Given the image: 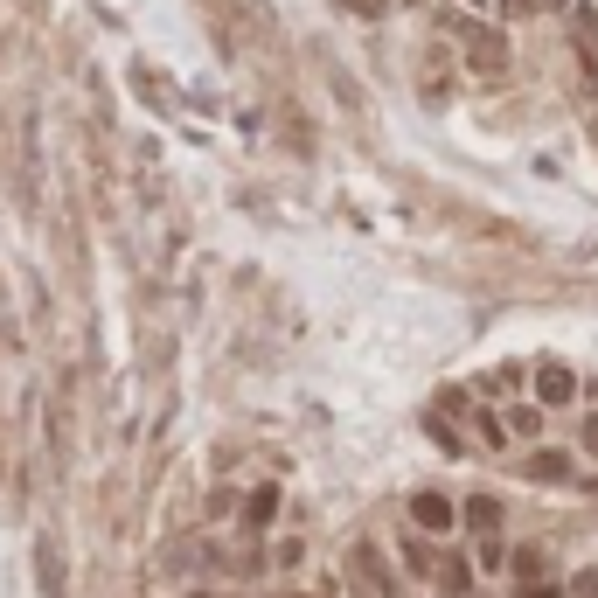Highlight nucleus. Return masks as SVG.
Wrapping results in <instances>:
<instances>
[{
	"mask_svg": "<svg viewBox=\"0 0 598 598\" xmlns=\"http://www.w3.org/2000/svg\"><path fill=\"white\" fill-rule=\"evenodd\" d=\"M35 557H42V592H49V598H63V550H56V543L42 536V550H35Z\"/></svg>",
	"mask_w": 598,
	"mask_h": 598,
	"instance_id": "7",
	"label": "nucleus"
},
{
	"mask_svg": "<svg viewBox=\"0 0 598 598\" xmlns=\"http://www.w3.org/2000/svg\"><path fill=\"white\" fill-rule=\"evenodd\" d=\"M466 7H473V0H466Z\"/></svg>",
	"mask_w": 598,
	"mask_h": 598,
	"instance_id": "15",
	"label": "nucleus"
},
{
	"mask_svg": "<svg viewBox=\"0 0 598 598\" xmlns=\"http://www.w3.org/2000/svg\"><path fill=\"white\" fill-rule=\"evenodd\" d=\"M272 515H279V487H258V494L244 501V522H251V529H265Z\"/></svg>",
	"mask_w": 598,
	"mask_h": 598,
	"instance_id": "9",
	"label": "nucleus"
},
{
	"mask_svg": "<svg viewBox=\"0 0 598 598\" xmlns=\"http://www.w3.org/2000/svg\"><path fill=\"white\" fill-rule=\"evenodd\" d=\"M578 598H598V571H578V585H571Z\"/></svg>",
	"mask_w": 598,
	"mask_h": 598,
	"instance_id": "11",
	"label": "nucleus"
},
{
	"mask_svg": "<svg viewBox=\"0 0 598 598\" xmlns=\"http://www.w3.org/2000/svg\"><path fill=\"white\" fill-rule=\"evenodd\" d=\"M425 571H432V585H439V592H473V564H466V557H432V564H425Z\"/></svg>",
	"mask_w": 598,
	"mask_h": 598,
	"instance_id": "2",
	"label": "nucleus"
},
{
	"mask_svg": "<svg viewBox=\"0 0 598 598\" xmlns=\"http://www.w3.org/2000/svg\"><path fill=\"white\" fill-rule=\"evenodd\" d=\"M536 7H543V0H508V14H536Z\"/></svg>",
	"mask_w": 598,
	"mask_h": 598,
	"instance_id": "13",
	"label": "nucleus"
},
{
	"mask_svg": "<svg viewBox=\"0 0 598 598\" xmlns=\"http://www.w3.org/2000/svg\"><path fill=\"white\" fill-rule=\"evenodd\" d=\"M515 578H543V550H515Z\"/></svg>",
	"mask_w": 598,
	"mask_h": 598,
	"instance_id": "10",
	"label": "nucleus"
},
{
	"mask_svg": "<svg viewBox=\"0 0 598 598\" xmlns=\"http://www.w3.org/2000/svg\"><path fill=\"white\" fill-rule=\"evenodd\" d=\"M501 432H515V439H536V432H543V411H536V404H515V411L501 418Z\"/></svg>",
	"mask_w": 598,
	"mask_h": 598,
	"instance_id": "8",
	"label": "nucleus"
},
{
	"mask_svg": "<svg viewBox=\"0 0 598 598\" xmlns=\"http://www.w3.org/2000/svg\"><path fill=\"white\" fill-rule=\"evenodd\" d=\"M452 42L466 49V63H473V70H508V42H501L487 21H473V14H452Z\"/></svg>",
	"mask_w": 598,
	"mask_h": 598,
	"instance_id": "1",
	"label": "nucleus"
},
{
	"mask_svg": "<svg viewBox=\"0 0 598 598\" xmlns=\"http://www.w3.org/2000/svg\"><path fill=\"white\" fill-rule=\"evenodd\" d=\"M522 473H529V480H564V473H571V452H529Z\"/></svg>",
	"mask_w": 598,
	"mask_h": 598,
	"instance_id": "5",
	"label": "nucleus"
},
{
	"mask_svg": "<svg viewBox=\"0 0 598 598\" xmlns=\"http://www.w3.org/2000/svg\"><path fill=\"white\" fill-rule=\"evenodd\" d=\"M348 7H362V14H383V0H348Z\"/></svg>",
	"mask_w": 598,
	"mask_h": 598,
	"instance_id": "14",
	"label": "nucleus"
},
{
	"mask_svg": "<svg viewBox=\"0 0 598 598\" xmlns=\"http://www.w3.org/2000/svg\"><path fill=\"white\" fill-rule=\"evenodd\" d=\"M411 522L432 529V536H446V529H452V501H446V494H418V501H411Z\"/></svg>",
	"mask_w": 598,
	"mask_h": 598,
	"instance_id": "4",
	"label": "nucleus"
},
{
	"mask_svg": "<svg viewBox=\"0 0 598 598\" xmlns=\"http://www.w3.org/2000/svg\"><path fill=\"white\" fill-rule=\"evenodd\" d=\"M578 439H585V452L598 459V418H585V432H578Z\"/></svg>",
	"mask_w": 598,
	"mask_h": 598,
	"instance_id": "12",
	"label": "nucleus"
},
{
	"mask_svg": "<svg viewBox=\"0 0 598 598\" xmlns=\"http://www.w3.org/2000/svg\"><path fill=\"white\" fill-rule=\"evenodd\" d=\"M536 397H543V404H571V397H578V376H571L564 362H543V376H536Z\"/></svg>",
	"mask_w": 598,
	"mask_h": 598,
	"instance_id": "3",
	"label": "nucleus"
},
{
	"mask_svg": "<svg viewBox=\"0 0 598 598\" xmlns=\"http://www.w3.org/2000/svg\"><path fill=\"white\" fill-rule=\"evenodd\" d=\"M459 515H466V529H480V536H487V529L501 522V501H494V494H473V501H466Z\"/></svg>",
	"mask_w": 598,
	"mask_h": 598,
	"instance_id": "6",
	"label": "nucleus"
}]
</instances>
